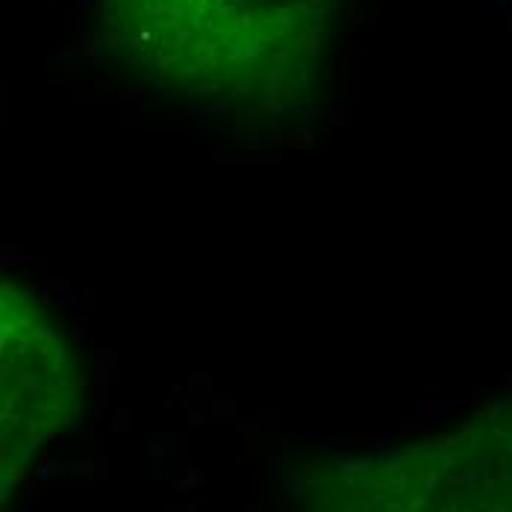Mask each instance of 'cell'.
<instances>
[{
  "mask_svg": "<svg viewBox=\"0 0 512 512\" xmlns=\"http://www.w3.org/2000/svg\"><path fill=\"white\" fill-rule=\"evenodd\" d=\"M339 0H109L112 45L198 103L271 106L307 89Z\"/></svg>",
  "mask_w": 512,
  "mask_h": 512,
  "instance_id": "obj_1",
  "label": "cell"
}]
</instances>
